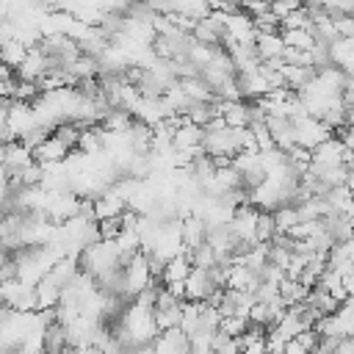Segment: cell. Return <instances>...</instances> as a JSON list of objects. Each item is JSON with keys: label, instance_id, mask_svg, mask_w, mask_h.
<instances>
[{"label": "cell", "instance_id": "obj_1", "mask_svg": "<svg viewBox=\"0 0 354 354\" xmlns=\"http://www.w3.org/2000/svg\"><path fill=\"white\" fill-rule=\"evenodd\" d=\"M0 299L3 307L11 313H36V290L17 277H6L0 282Z\"/></svg>", "mask_w": 354, "mask_h": 354}, {"label": "cell", "instance_id": "obj_2", "mask_svg": "<svg viewBox=\"0 0 354 354\" xmlns=\"http://www.w3.org/2000/svg\"><path fill=\"white\" fill-rule=\"evenodd\" d=\"M36 130H41V127L36 124L33 108H30L28 102L11 100V102H8V111H6V133H8V138H11V141H25V138H28L30 133H36Z\"/></svg>", "mask_w": 354, "mask_h": 354}, {"label": "cell", "instance_id": "obj_3", "mask_svg": "<svg viewBox=\"0 0 354 354\" xmlns=\"http://www.w3.org/2000/svg\"><path fill=\"white\" fill-rule=\"evenodd\" d=\"M293 130H296V147H301L307 152H313L318 144H324L326 138H332V130L324 122L313 119V116L293 119Z\"/></svg>", "mask_w": 354, "mask_h": 354}, {"label": "cell", "instance_id": "obj_4", "mask_svg": "<svg viewBox=\"0 0 354 354\" xmlns=\"http://www.w3.org/2000/svg\"><path fill=\"white\" fill-rule=\"evenodd\" d=\"M50 69H53L50 58H47V55L41 53V47L36 44V47H28V55H25V61L19 64V69L14 72V77L22 80V83H39Z\"/></svg>", "mask_w": 354, "mask_h": 354}, {"label": "cell", "instance_id": "obj_5", "mask_svg": "<svg viewBox=\"0 0 354 354\" xmlns=\"http://www.w3.org/2000/svg\"><path fill=\"white\" fill-rule=\"evenodd\" d=\"M91 210H94V221L119 218L122 213H127V199L111 185L105 194H100L97 199H91Z\"/></svg>", "mask_w": 354, "mask_h": 354}, {"label": "cell", "instance_id": "obj_6", "mask_svg": "<svg viewBox=\"0 0 354 354\" xmlns=\"http://www.w3.org/2000/svg\"><path fill=\"white\" fill-rule=\"evenodd\" d=\"M36 160H33V152L25 147V144H19V141H11L8 147H6V163H3V171L8 174V180L14 183L28 166H33Z\"/></svg>", "mask_w": 354, "mask_h": 354}, {"label": "cell", "instance_id": "obj_7", "mask_svg": "<svg viewBox=\"0 0 354 354\" xmlns=\"http://www.w3.org/2000/svg\"><path fill=\"white\" fill-rule=\"evenodd\" d=\"M346 147L340 144V138H326L324 144H318L313 152H310V163H318V166H343V160H346Z\"/></svg>", "mask_w": 354, "mask_h": 354}, {"label": "cell", "instance_id": "obj_8", "mask_svg": "<svg viewBox=\"0 0 354 354\" xmlns=\"http://www.w3.org/2000/svg\"><path fill=\"white\" fill-rule=\"evenodd\" d=\"M254 50H257L260 64H268V61L282 58L285 44H282V36L279 33H257L254 36Z\"/></svg>", "mask_w": 354, "mask_h": 354}, {"label": "cell", "instance_id": "obj_9", "mask_svg": "<svg viewBox=\"0 0 354 354\" xmlns=\"http://www.w3.org/2000/svg\"><path fill=\"white\" fill-rule=\"evenodd\" d=\"M191 260H188V254L183 252V254H177V257H171L166 266H163V271H160V285H174V282H185L188 279V274H191Z\"/></svg>", "mask_w": 354, "mask_h": 354}, {"label": "cell", "instance_id": "obj_10", "mask_svg": "<svg viewBox=\"0 0 354 354\" xmlns=\"http://www.w3.org/2000/svg\"><path fill=\"white\" fill-rule=\"evenodd\" d=\"M25 55H28V47L19 39H11V41H3L0 44V64L6 69H11V72L19 69V64L25 61Z\"/></svg>", "mask_w": 354, "mask_h": 354}, {"label": "cell", "instance_id": "obj_11", "mask_svg": "<svg viewBox=\"0 0 354 354\" xmlns=\"http://www.w3.org/2000/svg\"><path fill=\"white\" fill-rule=\"evenodd\" d=\"M282 36V44L290 47V50H301V53H310L313 50V33L310 30H279Z\"/></svg>", "mask_w": 354, "mask_h": 354}, {"label": "cell", "instance_id": "obj_12", "mask_svg": "<svg viewBox=\"0 0 354 354\" xmlns=\"http://www.w3.org/2000/svg\"><path fill=\"white\" fill-rule=\"evenodd\" d=\"M249 329V318L246 315H224L218 318V332L227 337H241Z\"/></svg>", "mask_w": 354, "mask_h": 354}, {"label": "cell", "instance_id": "obj_13", "mask_svg": "<svg viewBox=\"0 0 354 354\" xmlns=\"http://www.w3.org/2000/svg\"><path fill=\"white\" fill-rule=\"evenodd\" d=\"M210 354H241L238 337H227V335L216 332V335L210 337Z\"/></svg>", "mask_w": 354, "mask_h": 354}, {"label": "cell", "instance_id": "obj_14", "mask_svg": "<svg viewBox=\"0 0 354 354\" xmlns=\"http://www.w3.org/2000/svg\"><path fill=\"white\" fill-rule=\"evenodd\" d=\"M241 354H257V351H241Z\"/></svg>", "mask_w": 354, "mask_h": 354}]
</instances>
